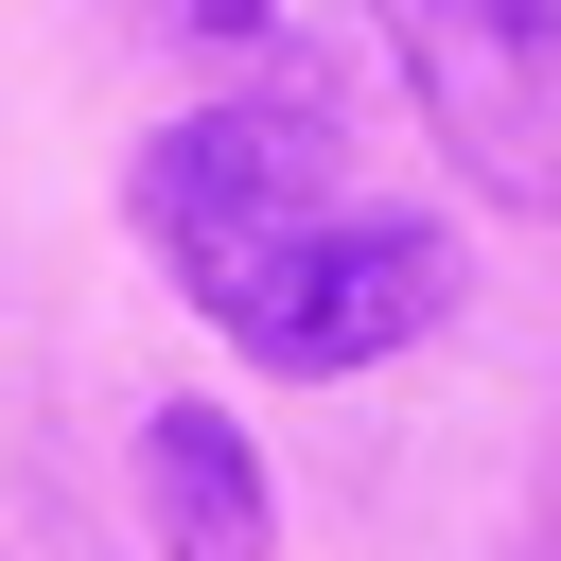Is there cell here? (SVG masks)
Returning a JSON list of instances; mask_svg holds the SVG:
<instances>
[{"mask_svg":"<svg viewBox=\"0 0 561 561\" xmlns=\"http://www.w3.org/2000/svg\"><path fill=\"white\" fill-rule=\"evenodd\" d=\"M123 35L175 53V70H210V105H316L351 140H368L386 88H421L386 0H123Z\"/></svg>","mask_w":561,"mask_h":561,"instance_id":"7a4b0ae2","label":"cell"},{"mask_svg":"<svg viewBox=\"0 0 561 561\" xmlns=\"http://www.w3.org/2000/svg\"><path fill=\"white\" fill-rule=\"evenodd\" d=\"M123 210H140V245L175 263V298H193L228 351L298 368V386L386 368L403 333L456 316V228L403 210V193H368L351 123H316V105H175V123L140 140Z\"/></svg>","mask_w":561,"mask_h":561,"instance_id":"6da1fadb","label":"cell"},{"mask_svg":"<svg viewBox=\"0 0 561 561\" xmlns=\"http://www.w3.org/2000/svg\"><path fill=\"white\" fill-rule=\"evenodd\" d=\"M140 526H158V561H263V543H280V491H263L245 421L158 403V421H140Z\"/></svg>","mask_w":561,"mask_h":561,"instance_id":"277c9868","label":"cell"},{"mask_svg":"<svg viewBox=\"0 0 561 561\" xmlns=\"http://www.w3.org/2000/svg\"><path fill=\"white\" fill-rule=\"evenodd\" d=\"M403 70L473 175L561 193V0H403Z\"/></svg>","mask_w":561,"mask_h":561,"instance_id":"3957f363","label":"cell"}]
</instances>
